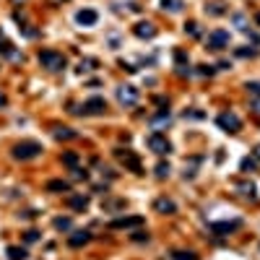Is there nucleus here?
<instances>
[{"label": "nucleus", "mask_w": 260, "mask_h": 260, "mask_svg": "<svg viewBox=\"0 0 260 260\" xmlns=\"http://www.w3.org/2000/svg\"><path fill=\"white\" fill-rule=\"evenodd\" d=\"M70 112H75V115H104L107 112V102L102 97H91L81 107H73Z\"/></svg>", "instance_id": "nucleus-4"}, {"label": "nucleus", "mask_w": 260, "mask_h": 260, "mask_svg": "<svg viewBox=\"0 0 260 260\" xmlns=\"http://www.w3.org/2000/svg\"><path fill=\"white\" fill-rule=\"evenodd\" d=\"M252 110H255V112L260 115V99H255V102H252Z\"/></svg>", "instance_id": "nucleus-40"}, {"label": "nucleus", "mask_w": 260, "mask_h": 260, "mask_svg": "<svg viewBox=\"0 0 260 260\" xmlns=\"http://www.w3.org/2000/svg\"><path fill=\"white\" fill-rule=\"evenodd\" d=\"M73 177H75V180H89V172L81 169V166H75V169H73Z\"/></svg>", "instance_id": "nucleus-35"}, {"label": "nucleus", "mask_w": 260, "mask_h": 260, "mask_svg": "<svg viewBox=\"0 0 260 260\" xmlns=\"http://www.w3.org/2000/svg\"><path fill=\"white\" fill-rule=\"evenodd\" d=\"M89 239H91V232L78 229V232H73V234L68 237V244H70V247H83V244H89Z\"/></svg>", "instance_id": "nucleus-15"}, {"label": "nucleus", "mask_w": 260, "mask_h": 260, "mask_svg": "<svg viewBox=\"0 0 260 260\" xmlns=\"http://www.w3.org/2000/svg\"><path fill=\"white\" fill-rule=\"evenodd\" d=\"M47 190L50 193H68L70 190V182L68 180H50L47 182Z\"/></svg>", "instance_id": "nucleus-18"}, {"label": "nucleus", "mask_w": 260, "mask_h": 260, "mask_svg": "<svg viewBox=\"0 0 260 260\" xmlns=\"http://www.w3.org/2000/svg\"><path fill=\"white\" fill-rule=\"evenodd\" d=\"M154 172H156V177H159V180H164V177H169V172H172V169H169V164H166V161H159Z\"/></svg>", "instance_id": "nucleus-29"}, {"label": "nucleus", "mask_w": 260, "mask_h": 260, "mask_svg": "<svg viewBox=\"0 0 260 260\" xmlns=\"http://www.w3.org/2000/svg\"><path fill=\"white\" fill-rule=\"evenodd\" d=\"M52 226L57 229V232H68V229L73 226V219L70 216H57V219H52Z\"/></svg>", "instance_id": "nucleus-21"}, {"label": "nucleus", "mask_w": 260, "mask_h": 260, "mask_svg": "<svg viewBox=\"0 0 260 260\" xmlns=\"http://www.w3.org/2000/svg\"><path fill=\"white\" fill-rule=\"evenodd\" d=\"M216 73V68H211V65H201L198 68V75H213Z\"/></svg>", "instance_id": "nucleus-36"}, {"label": "nucleus", "mask_w": 260, "mask_h": 260, "mask_svg": "<svg viewBox=\"0 0 260 260\" xmlns=\"http://www.w3.org/2000/svg\"><path fill=\"white\" fill-rule=\"evenodd\" d=\"M234 24L242 29V32H247V21H244V16H239V13H237V16H234Z\"/></svg>", "instance_id": "nucleus-37"}, {"label": "nucleus", "mask_w": 260, "mask_h": 260, "mask_svg": "<svg viewBox=\"0 0 260 260\" xmlns=\"http://www.w3.org/2000/svg\"><path fill=\"white\" fill-rule=\"evenodd\" d=\"M97 65H99V60L86 57V60H81V63H78V68H75V70H78V73H89V70H94Z\"/></svg>", "instance_id": "nucleus-23"}, {"label": "nucleus", "mask_w": 260, "mask_h": 260, "mask_svg": "<svg viewBox=\"0 0 260 260\" xmlns=\"http://www.w3.org/2000/svg\"><path fill=\"white\" fill-rule=\"evenodd\" d=\"M239 169H242L244 175H252V172L257 169V161H255V159H250V156H244V159L239 161Z\"/></svg>", "instance_id": "nucleus-22"}, {"label": "nucleus", "mask_w": 260, "mask_h": 260, "mask_svg": "<svg viewBox=\"0 0 260 260\" xmlns=\"http://www.w3.org/2000/svg\"><path fill=\"white\" fill-rule=\"evenodd\" d=\"M244 89H247V94H252L255 99H260V81H250Z\"/></svg>", "instance_id": "nucleus-32"}, {"label": "nucleus", "mask_w": 260, "mask_h": 260, "mask_svg": "<svg viewBox=\"0 0 260 260\" xmlns=\"http://www.w3.org/2000/svg\"><path fill=\"white\" fill-rule=\"evenodd\" d=\"M37 239H39V232H37V229H29V232L24 234V242H29V244L37 242Z\"/></svg>", "instance_id": "nucleus-34"}, {"label": "nucleus", "mask_w": 260, "mask_h": 260, "mask_svg": "<svg viewBox=\"0 0 260 260\" xmlns=\"http://www.w3.org/2000/svg\"><path fill=\"white\" fill-rule=\"evenodd\" d=\"M255 21H257V26H260V11L255 13Z\"/></svg>", "instance_id": "nucleus-44"}, {"label": "nucleus", "mask_w": 260, "mask_h": 260, "mask_svg": "<svg viewBox=\"0 0 260 260\" xmlns=\"http://www.w3.org/2000/svg\"><path fill=\"white\" fill-rule=\"evenodd\" d=\"M234 55H237V57H257V50H255V47H237Z\"/></svg>", "instance_id": "nucleus-30"}, {"label": "nucleus", "mask_w": 260, "mask_h": 260, "mask_svg": "<svg viewBox=\"0 0 260 260\" xmlns=\"http://www.w3.org/2000/svg\"><path fill=\"white\" fill-rule=\"evenodd\" d=\"M143 216H120L115 221H110V229H138L143 226Z\"/></svg>", "instance_id": "nucleus-10"}, {"label": "nucleus", "mask_w": 260, "mask_h": 260, "mask_svg": "<svg viewBox=\"0 0 260 260\" xmlns=\"http://www.w3.org/2000/svg\"><path fill=\"white\" fill-rule=\"evenodd\" d=\"M63 164L68 166V169H75V166L81 164V156L75 154V151H65V154H63Z\"/></svg>", "instance_id": "nucleus-20"}, {"label": "nucleus", "mask_w": 260, "mask_h": 260, "mask_svg": "<svg viewBox=\"0 0 260 260\" xmlns=\"http://www.w3.org/2000/svg\"><path fill=\"white\" fill-rule=\"evenodd\" d=\"M39 154H42V143H37V141H21L13 146V159H19V161L37 159Z\"/></svg>", "instance_id": "nucleus-2"}, {"label": "nucleus", "mask_w": 260, "mask_h": 260, "mask_svg": "<svg viewBox=\"0 0 260 260\" xmlns=\"http://www.w3.org/2000/svg\"><path fill=\"white\" fill-rule=\"evenodd\" d=\"M138 99H141V91L135 89V86H130V83L117 86V102L122 107H135V104H138Z\"/></svg>", "instance_id": "nucleus-5"}, {"label": "nucleus", "mask_w": 260, "mask_h": 260, "mask_svg": "<svg viewBox=\"0 0 260 260\" xmlns=\"http://www.w3.org/2000/svg\"><path fill=\"white\" fill-rule=\"evenodd\" d=\"M133 34L138 37V39H154L156 37V26L151 24V21H138L133 26Z\"/></svg>", "instance_id": "nucleus-11"}, {"label": "nucleus", "mask_w": 260, "mask_h": 260, "mask_svg": "<svg viewBox=\"0 0 260 260\" xmlns=\"http://www.w3.org/2000/svg\"><path fill=\"white\" fill-rule=\"evenodd\" d=\"M37 60H39L42 68H47V70H52V73L63 70V68L68 65V57H65L63 52H57V50H42V52L37 55Z\"/></svg>", "instance_id": "nucleus-1"}, {"label": "nucleus", "mask_w": 260, "mask_h": 260, "mask_svg": "<svg viewBox=\"0 0 260 260\" xmlns=\"http://www.w3.org/2000/svg\"><path fill=\"white\" fill-rule=\"evenodd\" d=\"M182 6H185L182 0H161V8H164V11H169V13H180V11H182Z\"/></svg>", "instance_id": "nucleus-24"}, {"label": "nucleus", "mask_w": 260, "mask_h": 260, "mask_svg": "<svg viewBox=\"0 0 260 260\" xmlns=\"http://www.w3.org/2000/svg\"><path fill=\"white\" fill-rule=\"evenodd\" d=\"M257 252H260V247H257Z\"/></svg>", "instance_id": "nucleus-46"}, {"label": "nucleus", "mask_w": 260, "mask_h": 260, "mask_svg": "<svg viewBox=\"0 0 260 260\" xmlns=\"http://www.w3.org/2000/svg\"><path fill=\"white\" fill-rule=\"evenodd\" d=\"M11 52H13V44H11L3 34H0V55H8V57H11Z\"/></svg>", "instance_id": "nucleus-31"}, {"label": "nucleus", "mask_w": 260, "mask_h": 260, "mask_svg": "<svg viewBox=\"0 0 260 260\" xmlns=\"http://www.w3.org/2000/svg\"><path fill=\"white\" fill-rule=\"evenodd\" d=\"M146 143H148V148L154 151L156 156H164V154H169V151H172V143L166 141V135H161V133H151Z\"/></svg>", "instance_id": "nucleus-7"}, {"label": "nucleus", "mask_w": 260, "mask_h": 260, "mask_svg": "<svg viewBox=\"0 0 260 260\" xmlns=\"http://www.w3.org/2000/svg\"><path fill=\"white\" fill-rule=\"evenodd\" d=\"M75 21H78L81 26H94V24L99 21V13H97L94 8H83V11L75 13Z\"/></svg>", "instance_id": "nucleus-14"}, {"label": "nucleus", "mask_w": 260, "mask_h": 260, "mask_svg": "<svg viewBox=\"0 0 260 260\" xmlns=\"http://www.w3.org/2000/svg\"><path fill=\"white\" fill-rule=\"evenodd\" d=\"M216 122H219V128H221L224 133H239V128H242V120H239L234 112H221V115L216 117Z\"/></svg>", "instance_id": "nucleus-8"}, {"label": "nucleus", "mask_w": 260, "mask_h": 260, "mask_svg": "<svg viewBox=\"0 0 260 260\" xmlns=\"http://www.w3.org/2000/svg\"><path fill=\"white\" fill-rule=\"evenodd\" d=\"M206 47L208 50H226L229 47V32L226 29H213V32L206 37Z\"/></svg>", "instance_id": "nucleus-6"}, {"label": "nucleus", "mask_w": 260, "mask_h": 260, "mask_svg": "<svg viewBox=\"0 0 260 260\" xmlns=\"http://www.w3.org/2000/svg\"><path fill=\"white\" fill-rule=\"evenodd\" d=\"M206 13H208V16H224V13H226V6L221 3V0H213V3L206 6Z\"/></svg>", "instance_id": "nucleus-19"}, {"label": "nucleus", "mask_w": 260, "mask_h": 260, "mask_svg": "<svg viewBox=\"0 0 260 260\" xmlns=\"http://www.w3.org/2000/svg\"><path fill=\"white\" fill-rule=\"evenodd\" d=\"M255 159H260V146H255Z\"/></svg>", "instance_id": "nucleus-43"}, {"label": "nucleus", "mask_w": 260, "mask_h": 260, "mask_svg": "<svg viewBox=\"0 0 260 260\" xmlns=\"http://www.w3.org/2000/svg\"><path fill=\"white\" fill-rule=\"evenodd\" d=\"M52 135H55L57 141H75V138H78V133H75L73 128H65V125H55Z\"/></svg>", "instance_id": "nucleus-17"}, {"label": "nucleus", "mask_w": 260, "mask_h": 260, "mask_svg": "<svg viewBox=\"0 0 260 260\" xmlns=\"http://www.w3.org/2000/svg\"><path fill=\"white\" fill-rule=\"evenodd\" d=\"M185 117H190V120H201V117H206V115L198 112V110H193V112H185Z\"/></svg>", "instance_id": "nucleus-39"}, {"label": "nucleus", "mask_w": 260, "mask_h": 260, "mask_svg": "<svg viewBox=\"0 0 260 260\" xmlns=\"http://www.w3.org/2000/svg\"><path fill=\"white\" fill-rule=\"evenodd\" d=\"M169 120H172V115H169V110H159V115H154L148 122H151V128L154 130H161V128H166L169 125Z\"/></svg>", "instance_id": "nucleus-16"}, {"label": "nucleus", "mask_w": 260, "mask_h": 260, "mask_svg": "<svg viewBox=\"0 0 260 260\" xmlns=\"http://www.w3.org/2000/svg\"><path fill=\"white\" fill-rule=\"evenodd\" d=\"M185 34H190L193 39H198V37L203 34V32H201V24H198V21H188V24H185Z\"/></svg>", "instance_id": "nucleus-27"}, {"label": "nucleus", "mask_w": 260, "mask_h": 260, "mask_svg": "<svg viewBox=\"0 0 260 260\" xmlns=\"http://www.w3.org/2000/svg\"><path fill=\"white\" fill-rule=\"evenodd\" d=\"M154 211L164 213V216H169V213H177V203L172 201V198H156V201H154Z\"/></svg>", "instance_id": "nucleus-13"}, {"label": "nucleus", "mask_w": 260, "mask_h": 260, "mask_svg": "<svg viewBox=\"0 0 260 260\" xmlns=\"http://www.w3.org/2000/svg\"><path fill=\"white\" fill-rule=\"evenodd\" d=\"M115 156L120 159V164L125 166V169H130L133 175H143V164H141V159L133 154V151H128V148H115Z\"/></svg>", "instance_id": "nucleus-3"}, {"label": "nucleus", "mask_w": 260, "mask_h": 260, "mask_svg": "<svg viewBox=\"0 0 260 260\" xmlns=\"http://www.w3.org/2000/svg\"><path fill=\"white\" fill-rule=\"evenodd\" d=\"M26 250L24 247H16V244H13V247H8V260H26Z\"/></svg>", "instance_id": "nucleus-26"}, {"label": "nucleus", "mask_w": 260, "mask_h": 260, "mask_svg": "<svg viewBox=\"0 0 260 260\" xmlns=\"http://www.w3.org/2000/svg\"><path fill=\"white\" fill-rule=\"evenodd\" d=\"M237 190H239L244 198H257V195H255V185H252V182H237Z\"/></svg>", "instance_id": "nucleus-25"}, {"label": "nucleus", "mask_w": 260, "mask_h": 260, "mask_svg": "<svg viewBox=\"0 0 260 260\" xmlns=\"http://www.w3.org/2000/svg\"><path fill=\"white\" fill-rule=\"evenodd\" d=\"M65 203H68V208H73V211H86V208H89V195L73 193V195L65 198Z\"/></svg>", "instance_id": "nucleus-12"}, {"label": "nucleus", "mask_w": 260, "mask_h": 260, "mask_svg": "<svg viewBox=\"0 0 260 260\" xmlns=\"http://www.w3.org/2000/svg\"><path fill=\"white\" fill-rule=\"evenodd\" d=\"M6 102H8V99H6V94L0 91V107H6Z\"/></svg>", "instance_id": "nucleus-41"}, {"label": "nucleus", "mask_w": 260, "mask_h": 260, "mask_svg": "<svg viewBox=\"0 0 260 260\" xmlns=\"http://www.w3.org/2000/svg\"><path fill=\"white\" fill-rule=\"evenodd\" d=\"M133 239H135V242H148V234H146V232H135Z\"/></svg>", "instance_id": "nucleus-38"}, {"label": "nucleus", "mask_w": 260, "mask_h": 260, "mask_svg": "<svg viewBox=\"0 0 260 260\" xmlns=\"http://www.w3.org/2000/svg\"><path fill=\"white\" fill-rule=\"evenodd\" d=\"M175 60H177V68H182V65L188 63V55L182 52V50H175Z\"/></svg>", "instance_id": "nucleus-33"}, {"label": "nucleus", "mask_w": 260, "mask_h": 260, "mask_svg": "<svg viewBox=\"0 0 260 260\" xmlns=\"http://www.w3.org/2000/svg\"><path fill=\"white\" fill-rule=\"evenodd\" d=\"M55 3H68V0H55Z\"/></svg>", "instance_id": "nucleus-45"}, {"label": "nucleus", "mask_w": 260, "mask_h": 260, "mask_svg": "<svg viewBox=\"0 0 260 260\" xmlns=\"http://www.w3.org/2000/svg\"><path fill=\"white\" fill-rule=\"evenodd\" d=\"M172 260H198V255L193 250H177L172 252Z\"/></svg>", "instance_id": "nucleus-28"}, {"label": "nucleus", "mask_w": 260, "mask_h": 260, "mask_svg": "<svg viewBox=\"0 0 260 260\" xmlns=\"http://www.w3.org/2000/svg\"><path fill=\"white\" fill-rule=\"evenodd\" d=\"M11 3H13V6H21V3H26V0H11Z\"/></svg>", "instance_id": "nucleus-42"}, {"label": "nucleus", "mask_w": 260, "mask_h": 260, "mask_svg": "<svg viewBox=\"0 0 260 260\" xmlns=\"http://www.w3.org/2000/svg\"><path fill=\"white\" fill-rule=\"evenodd\" d=\"M242 226V219H232V221H216V224H211V234H216V237H224V234H232L234 229Z\"/></svg>", "instance_id": "nucleus-9"}]
</instances>
